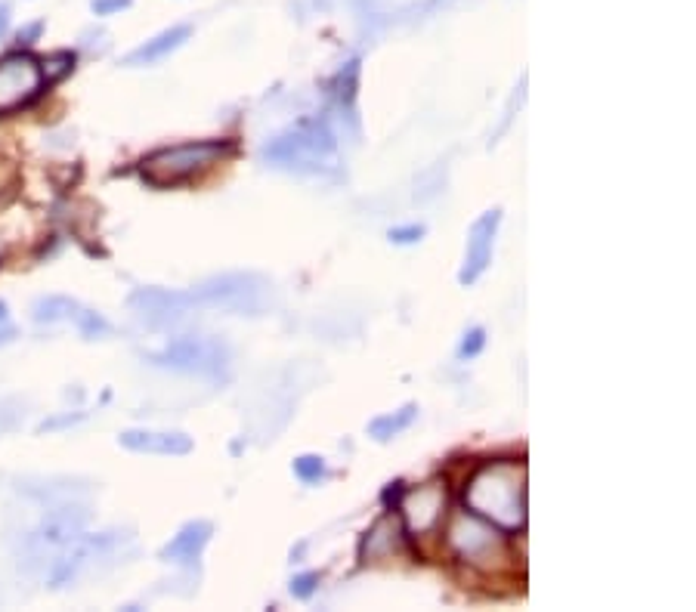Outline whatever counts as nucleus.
<instances>
[{"mask_svg":"<svg viewBox=\"0 0 696 612\" xmlns=\"http://www.w3.org/2000/svg\"><path fill=\"white\" fill-rule=\"evenodd\" d=\"M464 504L471 514L489 520L502 532L526 526V467L520 461H489L474 470L464 486Z\"/></svg>","mask_w":696,"mask_h":612,"instance_id":"1","label":"nucleus"},{"mask_svg":"<svg viewBox=\"0 0 696 612\" xmlns=\"http://www.w3.org/2000/svg\"><path fill=\"white\" fill-rule=\"evenodd\" d=\"M267 161L294 174H322L338 155V136L325 118H301L267 146Z\"/></svg>","mask_w":696,"mask_h":612,"instance_id":"2","label":"nucleus"},{"mask_svg":"<svg viewBox=\"0 0 696 612\" xmlns=\"http://www.w3.org/2000/svg\"><path fill=\"white\" fill-rule=\"evenodd\" d=\"M449 548L461 563H468L480 572H499L508 566V541L499 526L489 520L471 514V510H458L449 523Z\"/></svg>","mask_w":696,"mask_h":612,"instance_id":"3","label":"nucleus"},{"mask_svg":"<svg viewBox=\"0 0 696 612\" xmlns=\"http://www.w3.org/2000/svg\"><path fill=\"white\" fill-rule=\"evenodd\" d=\"M87 526V510L72 501L50 504L47 514L22 535V557L28 563H44L53 560L59 551L69 548L72 541L84 535Z\"/></svg>","mask_w":696,"mask_h":612,"instance_id":"4","label":"nucleus"},{"mask_svg":"<svg viewBox=\"0 0 696 612\" xmlns=\"http://www.w3.org/2000/svg\"><path fill=\"white\" fill-rule=\"evenodd\" d=\"M229 143L223 140H195L183 146H168L158 149L143 161V177L152 186H174L183 183L195 174H202L211 164H217L223 155H229Z\"/></svg>","mask_w":696,"mask_h":612,"instance_id":"5","label":"nucleus"},{"mask_svg":"<svg viewBox=\"0 0 696 612\" xmlns=\"http://www.w3.org/2000/svg\"><path fill=\"white\" fill-rule=\"evenodd\" d=\"M192 294L198 306H214L239 316H260L270 306V282L257 272H226L192 288Z\"/></svg>","mask_w":696,"mask_h":612,"instance_id":"6","label":"nucleus"},{"mask_svg":"<svg viewBox=\"0 0 696 612\" xmlns=\"http://www.w3.org/2000/svg\"><path fill=\"white\" fill-rule=\"evenodd\" d=\"M158 368H171L208 381L229 378V347L220 337H177L168 347L146 356Z\"/></svg>","mask_w":696,"mask_h":612,"instance_id":"7","label":"nucleus"},{"mask_svg":"<svg viewBox=\"0 0 696 612\" xmlns=\"http://www.w3.org/2000/svg\"><path fill=\"white\" fill-rule=\"evenodd\" d=\"M127 303L137 313V319L146 322L149 328H171L183 322L198 306L192 291H171V288H137Z\"/></svg>","mask_w":696,"mask_h":612,"instance_id":"8","label":"nucleus"},{"mask_svg":"<svg viewBox=\"0 0 696 612\" xmlns=\"http://www.w3.org/2000/svg\"><path fill=\"white\" fill-rule=\"evenodd\" d=\"M41 65L25 56V53H13L7 59H0V115L4 112H16L25 102H31L41 93Z\"/></svg>","mask_w":696,"mask_h":612,"instance_id":"9","label":"nucleus"},{"mask_svg":"<svg viewBox=\"0 0 696 612\" xmlns=\"http://www.w3.org/2000/svg\"><path fill=\"white\" fill-rule=\"evenodd\" d=\"M499 226H502V211H499V208H492V211L480 214V217L471 223V229H468V248H464V263H461V272H458V282H461L464 288L474 285V282L483 276V272L489 269Z\"/></svg>","mask_w":696,"mask_h":612,"instance_id":"10","label":"nucleus"},{"mask_svg":"<svg viewBox=\"0 0 696 612\" xmlns=\"http://www.w3.org/2000/svg\"><path fill=\"white\" fill-rule=\"evenodd\" d=\"M396 510H403L406 529L412 535H427L440 526L446 514V489L440 483H424L418 489H406Z\"/></svg>","mask_w":696,"mask_h":612,"instance_id":"11","label":"nucleus"},{"mask_svg":"<svg viewBox=\"0 0 696 612\" xmlns=\"http://www.w3.org/2000/svg\"><path fill=\"white\" fill-rule=\"evenodd\" d=\"M118 446L140 455L180 458L192 452V439L177 430H124L118 433Z\"/></svg>","mask_w":696,"mask_h":612,"instance_id":"12","label":"nucleus"},{"mask_svg":"<svg viewBox=\"0 0 696 612\" xmlns=\"http://www.w3.org/2000/svg\"><path fill=\"white\" fill-rule=\"evenodd\" d=\"M211 535H214V526L208 520H189L168 544H164L158 557L164 563H174V566H195L198 560H202Z\"/></svg>","mask_w":696,"mask_h":612,"instance_id":"13","label":"nucleus"},{"mask_svg":"<svg viewBox=\"0 0 696 612\" xmlns=\"http://www.w3.org/2000/svg\"><path fill=\"white\" fill-rule=\"evenodd\" d=\"M400 554H406V532L396 517L378 520L366 532V538H362V551H359L362 563H384V560H393Z\"/></svg>","mask_w":696,"mask_h":612,"instance_id":"14","label":"nucleus"},{"mask_svg":"<svg viewBox=\"0 0 696 612\" xmlns=\"http://www.w3.org/2000/svg\"><path fill=\"white\" fill-rule=\"evenodd\" d=\"M189 38H192V28H189V25H171V28L158 31L155 38H149L146 44H140L137 50H130V53L124 56V65H127V68L155 65V62H161V59H168L174 50H180Z\"/></svg>","mask_w":696,"mask_h":612,"instance_id":"15","label":"nucleus"},{"mask_svg":"<svg viewBox=\"0 0 696 612\" xmlns=\"http://www.w3.org/2000/svg\"><path fill=\"white\" fill-rule=\"evenodd\" d=\"M81 313V303L62 294H50V297H38L35 306H31V319L38 325H59V322H75Z\"/></svg>","mask_w":696,"mask_h":612,"instance_id":"16","label":"nucleus"},{"mask_svg":"<svg viewBox=\"0 0 696 612\" xmlns=\"http://www.w3.org/2000/svg\"><path fill=\"white\" fill-rule=\"evenodd\" d=\"M418 418V405L415 402H406L400 412H390V415H378L375 421H369V436L375 442H387L393 436H400L403 430L412 427V421Z\"/></svg>","mask_w":696,"mask_h":612,"instance_id":"17","label":"nucleus"},{"mask_svg":"<svg viewBox=\"0 0 696 612\" xmlns=\"http://www.w3.org/2000/svg\"><path fill=\"white\" fill-rule=\"evenodd\" d=\"M325 473H328V467H325L322 455H301V458H294V476L301 483H319Z\"/></svg>","mask_w":696,"mask_h":612,"instance_id":"18","label":"nucleus"},{"mask_svg":"<svg viewBox=\"0 0 696 612\" xmlns=\"http://www.w3.org/2000/svg\"><path fill=\"white\" fill-rule=\"evenodd\" d=\"M75 325H78V331H81L87 340H99V337L112 334V325H109L103 316H99V313H93V310H84V306H81V313H78Z\"/></svg>","mask_w":696,"mask_h":612,"instance_id":"19","label":"nucleus"},{"mask_svg":"<svg viewBox=\"0 0 696 612\" xmlns=\"http://www.w3.org/2000/svg\"><path fill=\"white\" fill-rule=\"evenodd\" d=\"M75 68V56L72 53H53V56H47L44 59V68H41V78H47V84L50 81H59V78H65Z\"/></svg>","mask_w":696,"mask_h":612,"instance_id":"20","label":"nucleus"},{"mask_svg":"<svg viewBox=\"0 0 696 612\" xmlns=\"http://www.w3.org/2000/svg\"><path fill=\"white\" fill-rule=\"evenodd\" d=\"M483 347H486V331H483V328H471V331H464L461 347H458V359H461V362H468V359L480 356V353H483Z\"/></svg>","mask_w":696,"mask_h":612,"instance_id":"21","label":"nucleus"},{"mask_svg":"<svg viewBox=\"0 0 696 612\" xmlns=\"http://www.w3.org/2000/svg\"><path fill=\"white\" fill-rule=\"evenodd\" d=\"M316 588H319V575H316V572H301V575H294V578H291V585H288V591H291V597H294V600H310V597L316 594Z\"/></svg>","mask_w":696,"mask_h":612,"instance_id":"22","label":"nucleus"},{"mask_svg":"<svg viewBox=\"0 0 696 612\" xmlns=\"http://www.w3.org/2000/svg\"><path fill=\"white\" fill-rule=\"evenodd\" d=\"M387 238H390L393 245H415V242H421V238H424V226H418V223L396 226V229L387 232Z\"/></svg>","mask_w":696,"mask_h":612,"instance_id":"23","label":"nucleus"},{"mask_svg":"<svg viewBox=\"0 0 696 612\" xmlns=\"http://www.w3.org/2000/svg\"><path fill=\"white\" fill-rule=\"evenodd\" d=\"M130 4H134V0H90V10L96 16H115V13L127 10Z\"/></svg>","mask_w":696,"mask_h":612,"instance_id":"24","label":"nucleus"},{"mask_svg":"<svg viewBox=\"0 0 696 612\" xmlns=\"http://www.w3.org/2000/svg\"><path fill=\"white\" fill-rule=\"evenodd\" d=\"M403 492H406V483H390V486L381 492V504H384L387 510H396V507H400V501H403Z\"/></svg>","mask_w":696,"mask_h":612,"instance_id":"25","label":"nucleus"},{"mask_svg":"<svg viewBox=\"0 0 696 612\" xmlns=\"http://www.w3.org/2000/svg\"><path fill=\"white\" fill-rule=\"evenodd\" d=\"M78 421H84V415H65V418H53V421H44V424L38 427V433L59 430V427H72V424H78Z\"/></svg>","mask_w":696,"mask_h":612,"instance_id":"26","label":"nucleus"},{"mask_svg":"<svg viewBox=\"0 0 696 612\" xmlns=\"http://www.w3.org/2000/svg\"><path fill=\"white\" fill-rule=\"evenodd\" d=\"M41 31H44V25H41V22L28 25V28H22V31H19V41H22V44H35Z\"/></svg>","mask_w":696,"mask_h":612,"instance_id":"27","label":"nucleus"},{"mask_svg":"<svg viewBox=\"0 0 696 612\" xmlns=\"http://www.w3.org/2000/svg\"><path fill=\"white\" fill-rule=\"evenodd\" d=\"M10 19H13V7L7 4V0H0V38H4V34H7Z\"/></svg>","mask_w":696,"mask_h":612,"instance_id":"28","label":"nucleus"},{"mask_svg":"<svg viewBox=\"0 0 696 612\" xmlns=\"http://www.w3.org/2000/svg\"><path fill=\"white\" fill-rule=\"evenodd\" d=\"M16 340V328H10L7 322H0V347H7Z\"/></svg>","mask_w":696,"mask_h":612,"instance_id":"29","label":"nucleus"},{"mask_svg":"<svg viewBox=\"0 0 696 612\" xmlns=\"http://www.w3.org/2000/svg\"><path fill=\"white\" fill-rule=\"evenodd\" d=\"M7 319H10V306L0 300V322H7Z\"/></svg>","mask_w":696,"mask_h":612,"instance_id":"30","label":"nucleus"}]
</instances>
